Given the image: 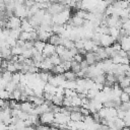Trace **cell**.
<instances>
[{
  "mask_svg": "<svg viewBox=\"0 0 130 130\" xmlns=\"http://www.w3.org/2000/svg\"><path fill=\"white\" fill-rule=\"evenodd\" d=\"M54 67L53 63L51 62V59L50 58H45L43 60V62L41 63V66H40V69L43 70V71H50L52 70V68Z\"/></svg>",
  "mask_w": 130,
  "mask_h": 130,
  "instance_id": "cell-6",
  "label": "cell"
},
{
  "mask_svg": "<svg viewBox=\"0 0 130 130\" xmlns=\"http://www.w3.org/2000/svg\"><path fill=\"white\" fill-rule=\"evenodd\" d=\"M116 43V41L110 36V35H102L101 36V46L104 48H108L113 46Z\"/></svg>",
  "mask_w": 130,
  "mask_h": 130,
  "instance_id": "cell-3",
  "label": "cell"
},
{
  "mask_svg": "<svg viewBox=\"0 0 130 130\" xmlns=\"http://www.w3.org/2000/svg\"><path fill=\"white\" fill-rule=\"evenodd\" d=\"M50 59H51V62L53 63V65L54 66H56V65H60L61 63H62V60H61V58H60V56L56 53V54H54L53 56H51L50 57Z\"/></svg>",
  "mask_w": 130,
  "mask_h": 130,
  "instance_id": "cell-13",
  "label": "cell"
},
{
  "mask_svg": "<svg viewBox=\"0 0 130 130\" xmlns=\"http://www.w3.org/2000/svg\"><path fill=\"white\" fill-rule=\"evenodd\" d=\"M67 50H68V49H66V47L63 46V45H59V46L56 47V53H57L59 56H62Z\"/></svg>",
  "mask_w": 130,
  "mask_h": 130,
  "instance_id": "cell-15",
  "label": "cell"
},
{
  "mask_svg": "<svg viewBox=\"0 0 130 130\" xmlns=\"http://www.w3.org/2000/svg\"><path fill=\"white\" fill-rule=\"evenodd\" d=\"M54 54H56V46L50 44V43H47L46 44V47L43 51V55L45 58H50L51 56H53Z\"/></svg>",
  "mask_w": 130,
  "mask_h": 130,
  "instance_id": "cell-4",
  "label": "cell"
},
{
  "mask_svg": "<svg viewBox=\"0 0 130 130\" xmlns=\"http://www.w3.org/2000/svg\"><path fill=\"white\" fill-rule=\"evenodd\" d=\"M54 122H55V113L54 112L49 111V112H46V113L40 115V123L41 124L51 126Z\"/></svg>",
  "mask_w": 130,
  "mask_h": 130,
  "instance_id": "cell-1",
  "label": "cell"
},
{
  "mask_svg": "<svg viewBox=\"0 0 130 130\" xmlns=\"http://www.w3.org/2000/svg\"><path fill=\"white\" fill-rule=\"evenodd\" d=\"M64 77L67 81H76L78 79L77 77V74L75 72H73L72 70H68V71H65L64 73Z\"/></svg>",
  "mask_w": 130,
  "mask_h": 130,
  "instance_id": "cell-9",
  "label": "cell"
},
{
  "mask_svg": "<svg viewBox=\"0 0 130 130\" xmlns=\"http://www.w3.org/2000/svg\"><path fill=\"white\" fill-rule=\"evenodd\" d=\"M20 28H21V30H22V31H26V32H31V31L36 30V29H35V27L30 24V22L28 21V19H27V18H23V19H22V22H21V26H20Z\"/></svg>",
  "mask_w": 130,
  "mask_h": 130,
  "instance_id": "cell-7",
  "label": "cell"
},
{
  "mask_svg": "<svg viewBox=\"0 0 130 130\" xmlns=\"http://www.w3.org/2000/svg\"><path fill=\"white\" fill-rule=\"evenodd\" d=\"M123 120L125 122V126L126 127H130V113L129 112H126V115H125Z\"/></svg>",
  "mask_w": 130,
  "mask_h": 130,
  "instance_id": "cell-16",
  "label": "cell"
},
{
  "mask_svg": "<svg viewBox=\"0 0 130 130\" xmlns=\"http://www.w3.org/2000/svg\"><path fill=\"white\" fill-rule=\"evenodd\" d=\"M63 100H64V96L63 95H54L53 99H52V103L53 105L55 106H58V107H61L63 106Z\"/></svg>",
  "mask_w": 130,
  "mask_h": 130,
  "instance_id": "cell-12",
  "label": "cell"
},
{
  "mask_svg": "<svg viewBox=\"0 0 130 130\" xmlns=\"http://www.w3.org/2000/svg\"><path fill=\"white\" fill-rule=\"evenodd\" d=\"M72 130H75V129H72Z\"/></svg>",
  "mask_w": 130,
  "mask_h": 130,
  "instance_id": "cell-20",
  "label": "cell"
},
{
  "mask_svg": "<svg viewBox=\"0 0 130 130\" xmlns=\"http://www.w3.org/2000/svg\"><path fill=\"white\" fill-rule=\"evenodd\" d=\"M21 22H22V19L16 15H13L11 16L8 20H7V23H6V28H9V29H13V28H19L21 26Z\"/></svg>",
  "mask_w": 130,
  "mask_h": 130,
  "instance_id": "cell-2",
  "label": "cell"
},
{
  "mask_svg": "<svg viewBox=\"0 0 130 130\" xmlns=\"http://www.w3.org/2000/svg\"><path fill=\"white\" fill-rule=\"evenodd\" d=\"M49 43L54 45V46H59L62 44V37L60 35H57V34H53L51 36V38L49 39Z\"/></svg>",
  "mask_w": 130,
  "mask_h": 130,
  "instance_id": "cell-8",
  "label": "cell"
},
{
  "mask_svg": "<svg viewBox=\"0 0 130 130\" xmlns=\"http://www.w3.org/2000/svg\"><path fill=\"white\" fill-rule=\"evenodd\" d=\"M35 108H36V106H35L32 103L28 102V101L20 102V110H21L22 112H25V113H28V114H29Z\"/></svg>",
  "mask_w": 130,
  "mask_h": 130,
  "instance_id": "cell-5",
  "label": "cell"
},
{
  "mask_svg": "<svg viewBox=\"0 0 130 130\" xmlns=\"http://www.w3.org/2000/svg\"><path fill=\"white\" fill-rule=\"evenodd\" d=\"M70 120L74 122H81L84 120V116L80 112H71L70 114Z\"/></svg>",
  "mask_w": 130,
  "mask_h": 130,
  "instance_id": "cell-11",
  "label": "cell"
},
{
  "mask_svg": "<svg viewBox=\"0 0 130 130\" xmlns=\"http://www.w3.org/2000/svg\"><path fill=\"white\" fill-rule=\"evenodd\" d=\"M0 130H8V125H6L5 123L1 122L0 123Z\"/></svg>",
  "mask_w": 130,
  "mask_h": 130,
  "instance_id": "cell-19",
  "label": "cell"
},
{
  "mask_svg": "<svg viewBox=\"0 0 130 130\" xmlns=\"http://www.w3.org/2000/svg\"><path fill=\"white\" fill-rule=\"evenodd\" d=\"M120 100H121V103H129L130 102V95L126 91L123 90V92L120 95Z\"/></svg>",
  "mask_w": 130,
  "mask_h": 130,
  "instance_id": "cell-14",
  "label": "cell"
},
{
  "mask_svg": "<svg viewBox=\"0 0 130 130\" xmlns=\"http://www.w3.org/2000/svg\"><path fill=\"white\" fill-rule=\"evenodd\" d=\"M46 44H47V42H44V41H41V40H37V41L34 42V48L38 52L43 53V51H44V49L46 47Z\"/></svg>",
  "mask_w": 130,
  "mask_h": 130,
  "instance_id": "cell-10",
  "label": "cell"
},
{
  "mask_svg": "<svg viewBox=\"0 0 130 130\" xmlns=\"http://www.w3.org/2000/svg\"><path fill=\"white\" fill-rule=\"evenodd\" d=\"M36 130H50V127L47 126V125H43V124H40L39 126L36 127Z\"/></svg>",
  "mask_w": 130,
  "mask_h": 130,
  "instance_id": "cell-18",
  "label": "cell"
},
{
  "mask_svg": "<svg viewBox=\"0 0 130 130\" xmlns=\"http://www.w3.org/2000/svg\"><path fill=\"white\" fill-rule=\"evenodd\" d=\"M73 60H74V61H76V62H78V63H81V62L84 60V56H83V55H81V54H79V53H77V54L74 56Z\"/></svg>",
  "mask_w": 130,
  "mask_h": 130,
  "instance_id": "cell-17",
  "label": "cell"
}]
</instances>
